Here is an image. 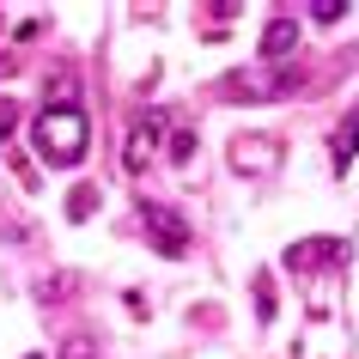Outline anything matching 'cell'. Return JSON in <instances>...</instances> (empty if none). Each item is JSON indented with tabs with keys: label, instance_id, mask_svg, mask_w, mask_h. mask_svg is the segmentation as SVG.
Here are the masks:
<instances>
[{
	"label": "cell",
	"instance_id": "obj_1",
	"mask_svg": "<svg viewBox=\"0 0 359 359\" xmlns=\"http://www.w3.org/2000/svg\"><path fill=\"white\" fill-rule=\"evenodd\" d=\"M31 140H37V158L43 165H79L86 158V147H92V122H86V110H79L74 97H61V104H43L37 122H31Z\"/></svg>",
	"mask_w": 359,
	"mask_h": 359
},
{
	"label": "cell",
	"instance_id": "obj_2",
	"mask_svg": "<svg viewBox=\"0 0 359 359\" xmlns=\"http://www.w3.org/2000/svg\"><path fill=\"white\" fill-rule=\"evenodd\" d=\"M140 226L152 231V244L165 250V256H183V250H189V231H183V219H177L170 208H158V201H147V208H140Z\"/></svg>",
	"mask_w": 359,
	"mask_h": 359
},
{
	"label": "cell",
	"instance_id": "obj_3",
	"mask_svg": "<svg viewBox=\"0 0 359 359\" xmlns=\"http://www.w3.org/2000/svg\"><path fill=\"white\" fill-rule=\"evenodd\" d=\"M152 147H158V116H147V122L128 134V147H122V165H128V170H147Z\"/></svg>",
	"mask_w": 359,
	"mask_h": 359
},
{
	"label": "cell",
	"instance_id": "obj_4",
	"mask_svg": "<svg viewBox=\"0 0 359 359\" xmlns=\"http://www.w3.org/2000/svg\"><path fill=\"white\" fill-rule=\"evenodd\" d=\"M353 152H359V104L347 110V122L335 128V140H329V158H335V170L353 165Z\"/></svg>",
	"mask_w": 359,
	"mask_h": 359
},
{
	"label": "cell",
	"instance_id": "obj_5",
	"mask_svg": "<svg viewBox=\"0 0 359 359\" xmlns=\"http://www.w3.org/2000/svg\"><path fill=\"white\" fill-rule=\"evenodd\" d=\"M292 43H299V19H274V25L262 31V55H268V61H280Z\"/></svg>",
	"mask_w": 359,
	"mask_h": 359
},
{
	"label": "cell",
	"instance_id": "obj_6",
	"mask_svg": "<svg viewBox=\"0 0 359 359\" xmlns=\"http://www.w3.org/2000/svg\"><path fill=\"white\" fill-rule=\"evenodd\" d=\"M231 158H238L244 170H268V165H274V147H244V140H238V147H231Z\"/></svg>",
	"mask_w": 359,
	"mask_h": 359
},
{
	"label": "cell",
	"instance_id": "obj_7",
	"mask_svg": "<svg viewBox=\"0 0 359 359\" xmlns=\"http://www.w3.org/2000/svg\"><path fill=\"white\" fill-rule=\"evenodd\" d=\"M61 359H97L92 335H74V341H67V353H61Z\"/></svg>",
	"mask_w": 359,
	"mask_h": 359
},
{
	"label": "cell",
	"instance_id": "obj_8",
	"mask_svg": "<svg viewBox=\"0 0 359 359\" xmlns=\"http://www.w3.org/2000/svg\"><path fill=\"white\" fill-rule=\"evenodd\" d=\"M341 13H347V6H335V0H317V6H311V19H317V25H335Z\"/></svg>",
	"mask_w": 359,
	"mask_h": 359
},
{
	"label": "cell",
	"instance_id": "obj_9",
	"mask_svg": "<svg viewBox=\"0 0 359 359\" xmlns=\"http://www.w3.org/2000/svg\"><path fill=\"white\" fill-rule=\"evenodd\" d=\"M256 311H262V317H274V286H268V280H256Z\"/></svg>",
	"mask_w": 359,
	"mask_h": 359
},
{
	"label": "cell",
	"instance_id": "obj_10",
	"mask_svg": "<svg viewBox=\"0 0 359 359\" xmlns=\"http://www.w3.org/2000/svg\"><path fill=\"white\" fill-rule=\"evenodd\" d=\"M67 213H74V219H86V213H92V189H74V201H67Z\"/></svg>",
	"mask_w": 359,
	"mask_h": 359
}]
</instances>
